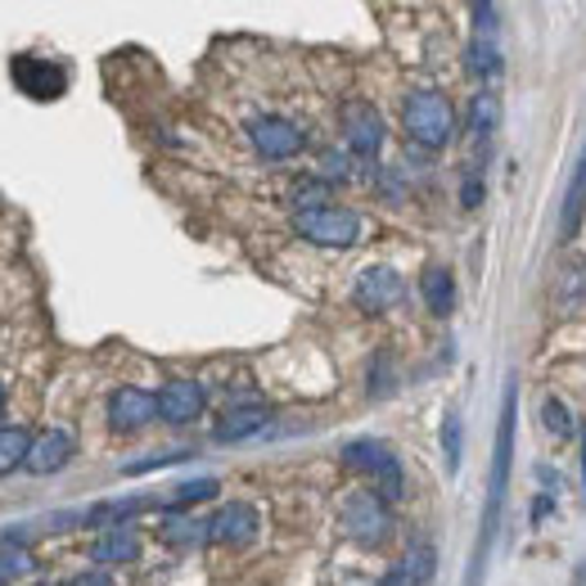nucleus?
I'll return each mask as SVG.
<instances>
[{"label":"nucleus","instance_id":"nucleus-27","mask_svg":"<svg viewBox=\"0 0 586 586\" xmlns=\"http://www.w3.org/2000/svg\"><path fill=\"white\" fill-rule=\"evenodd\" d=\"M542 424H546V433H555V437H568L577 424H573V411L564 406V398H546L542 402Z\"/></svg>","mask_w":586,"mask_h":586},{"label":"nucleus","instance_id":"nucleus-35","mask_svg":"<svg viewBox=\"0 0 586 586\" xmlns=\"http://www.w3.org/2000/svg\"><path fill=\"white\" fill-rule=\"evenodd\" d=\"M551 506H555V497L546 492V497H536V506H532V519H546L551 514Z\"/></svg>","mask_w":586,"mask_h":586},{"label":"nucleus","instance_id":"nucleus-10","mask_svg":"<svg viewBox=\"0 0 586 586\" xmlns=\"http://www.w3.org/2000/svg\"><path fill=\"white\" fill-rule=\"evenodd\" d=\"M402 293H406V284H402V275L393 267H366L357 275V284H352V303L366 316H383V312H393L402 303Z\"/></svg>","mask_w":586,"mask_h":586},{"label":"nucleus","instance_id":"nucleus-5","mask_svg":"<svg viewBox=\"0 0 586 586\" xmlns=\"http://www.w3.org/2000/svg\"><path fill=\"white\" fill-rule=\"evenodd\" d=\"M293 235L316 243V249H352L361 239V213L344 204H325L312 213H293Z\"/></svg>","mask_w":586,"mask_h":586},{"label":"nucleus","instance_id":"nucleus-17","mask_svg":"<svg viewBox=\"0 0 586 586\" xmlns=\"http://www.w3.org/2000/svg\"><path fill=\"white\" fill-rule=\"evenodd\" d=\"M582 213H586V154L577 159L573 181H568V189H564V208H560V239H564V243L577 239V230H582Z\"/></svg>","mask_w":586,"mask_h":586},{"label":"nucleus","instance_id":"nucleus-21","mask_svg":"<svg viewBox=\"0 0 586 586\" xmlns=\"http://www.w3.org/2000/svg\"><path fill=\"white\" fill-rule=\"evenodd\" d=\"M465 68L474 77H497L501 73V51H497V41L492 36H474L465 45Z\"/></svg>","mask_w":586,"mask_h":586},{"label":"nucleus","instance_id":"nucleus-2","mask_svg":"<svg viewBox=\"0 0 586 586\" xmlns=\"http://www.w3.org/2000/svg\"><path fill=\"white\" fill-rule=\"evenodd\" d=\"M402 131L406 140L415 144V150L424 154H437V150H447V144L456 140V109L443 90H433V86H420L411 90L406 100H402Z\"/></svg>","mask_w":586,"mask_h":586},{"label":"nucleus","instance_id":"nucleus-16","mask_svg":"<svg viewBox=\"0 0 586 586\" xmlns=\"http://www.w3.org/2000/svg\"><path fill=\"white\" fill-rule=\"evenodd\" d=\"M420 299H424V307L437 316V321H447L452 312H456V275L447 271V267H424V275H420Z\"/></svg>","mask_w":586,"mask_h":586},{"label":"nucleus","instance_id":"nucleus-19","mask_svg":"<svg viewBox=\"0 0 586 586\" xmlns=\"http://www.w3.org/2000/svg\"><path fill=\"white\" fill-rule=\"evenodd\" d=\"M163 542L176 546V551H199L208 546L213 536H208V519H185V514H163Z\"/></svg>","mask_w":586,"mask_h":586},{"label":"nucleus","instance_id":"nucleus-9","mask_svg":"<svg viewBox=\"0 0 586 586\" xmlns=\"http://www.w3.org/2000/svg\"><path fill=\"white\" fill-rule=\"evenodd\" d=\"M10 77L28 100H59V95L68 90V68L55 64V59H41V55H14Z\"/></svg>","mask_w":586,"mask_h":586},{"label":"nucleus","instance_id":"nucleus-13","mask_svg":"<svg viewBox=\"0 0 586 586\" xmlns=\"http://www.w3.org/2000/svg\"><path fill=\"white\" fill-rule=\"evenodd\" d=\"M77 456V443H73V433L68 428H45L36 433V443H32V456H28V474L36 478H55L73 465Z\"/></svg>","mask_w":586,"mask_h":586},{"label":"nucleus","instance_id":"nucleus-28","mask_svg":"<svg viewBox=\"0 0 586 586\" xmlns=\"http://www.w3.org/2000/svg\"><path fill=\"white\" fill-rule=\"evenodd\" d=\"M388 393H393V361L375 357L370 361V398H388Z\"/></svg>","mask_w":586,"mask_h":586},{"label":"nucleus","instance_id":"nucleus-25","mask_svg":"<svg viewBox=\"0 0 586 586\" xmlns=\"http://www.w3.org/2000/svg\"><path fill=\"white\" fill-rule=\"evenodd\" d=\"M406 564V577H411V586H428L433 582V573H437V551L424 542V546H411V555L402 560Z\"/></svg>","mask_w":586,"mask_h":586},{"label":"nucleus","instance_id":"nucleus-3","mask_svg":"<svg viewBox=\"0 0 586 586\" xmlns=\"http://www.w3.org/2000/svg\"><path fill=\"white\" fill-rule=\"evenodd\" d=\"M344 465L352 474H370L375 478V492L393 506L406 497V474H402V460L393 456V447H383L379 437H352L344 447Z\"/></svg>","mask_w":586,"mask_h":586},{"label":"nucleus","instance_id":"nucleus-18","mask_svg":"<svg viewBox=\"0 0 586 586\" xmlns=\"http://www.w3.org/2000/svg\"><path fill=\"white\" fill-rule=\"evenodd\" d=\"M32 443L36 437L28 424H0V478H10L14 469H28Z\"/></svg>","mask_w":586,"mask_h":586},{"label":"nucleus","instance_id":"nucleus-22","mask_svg":"<svg viewBox=\"0 0 586 586\" xmlns=\"http://www.w3.org/2000/svg\"><path fill=\"white\" fill-rule=\"evenodd\" d=\"M497 122H501V105H497V95L492 90H478L474 100H469V131L478 135V140H487L497 131Z\"/></svg>","mask_w":586,"mask_h":586},{"label":"nucleus","instance_id":"nucleus-36","mask_svg":"<svg viewBox=\"0 0 586 586\" xmlns=\"http://www.w3.org/2000/svg\"><path fill=\"white\" fill-rule=\"evenodd\" d=\"M573 586H586V560L577 564V573H573Z\"/></svg>","mask_w":586,"mask_h":586},{"label":"nucleus","instance_id":"nucleus-24","mask_svg":"<svg viewBox=\"0 0 586 586\" xmlns=\"http://www.w3.org/2000/svg\"><path fill=\"white\" fill-rule=\"evenodd\" d=\"M325 194H329V181L316 172V176H303L299 185H293L289 194V204L299 208V213H312V208H325Z\"/></svg>","mask_w":586,"mask_h":586},{"label":"nucleus","instance_id":"nucleus-37","mask_svg":"<svg viewBox=\"0 0 586 586\" xmlns=\"http://www.w3.org/2000/svg\"><path fill=\"white\" fill-rule=\"evenodd\" d=\"M0 420H6V383H0Z\"/></svg>","mask_w":586,"mask_h":586},{"label":"nucleus","instance_id":"nucleus-34","mask_svg":"<svg viewBox=\"0 0 586 586\" xmlns=\"http://www.w3.org/2000/svg\"><path fill=\"white\" fill-rule=\"evenodd\" d=\"M577 447H582V487H586V420L577 424ZM586 497V492H582Z\"/></svg>","mask_w":586,"mask_h":586},{"label":"nucleus","instance_id":"nucleus-38","mask_svg":"<svg viewBox=\"0 0 586 586\" xmlns=\"http://www.w3.org/2000/svg\"><path fill=\"white\" fill-rule=\"evenodd\" d=\"M0 586H6V582H0Z\"/></svg>","mask_w":586,"mask_h":586},{"label":"nucleus","instance_id":"nucleus-23","mask_svg":"<svg viewBox=\"0 0 586 586\" xmlns=\"http://www.w3.org/2000/svg\"><path fill=\"white\" fill-rule=\"evenodd\" d=\"M460 456H465V424H460V411L452 406L443 415V465H447V474L460 469Z\"/></svg>","mask_w":586,"mask_h":586},{"label":"nucleus","instance_id":"nucleus-6","mask_svg":"<svg viewBox=\"0 0 586 586\" xmlns=\"http://www.w3.org/2000/svg\"><path fill=\"white\" fill-rule=\"evenodd\" d=\"M338 127H344V150L361 163H375L383 154V140H388V127H383V113L370 105V100H348L338 109Z\"/></svg>","mask_w":586,"mask_h":586},{"label":"nucleus","instance_id":"nucleus-26","mask_svg":"<svg viewBox=\"0 0 586 586\" xmlns=\"http://www.w3.org/2000/svg\"><path fill=\"white\" fill-rule=\"evenodd\" d=\"M189 456H194L189 447H176V452H150L144 460H127V465H122V474H127V478H135V474H154V469L181 465V460H189Z\"/></svg>","mask_w":586,"mask_h":586},{"label":"nucleus","instance_id":"nucleus-1","mask_svg":"<svg viewBox=\"0 0 586 586\" xmlns=\"http://www.w3.org/2000/svg\"><path fill=\"white\" fill-rule=\"evenodd\" d=\"M514 433H519V375L506 379V393H501L497 452H492V474H487V501H482L478 542H474V560H469V577H465V586H482L487 551H492L497 532H501V514H506V497H510V469H514Z\"/></svg>","mask_w":586,"mask_h":586},{"label":"nucleus","instance_id":"nucleus-11","mask_svg":"<svg viewBox=\"0 0 586 586\" xmlns=\"http://www.w3.org/2000/svg\"><path fill=\"white\" fill-rule=\"evenodd\" d=\"M208 411V388L199 379H167L159 388V420L172 428H185Z\"/></svg>","mask_w":586,"mask_h":586},{"label":"nucleus","instance_id":"nucleus-12","mask_svg":"<svg viewBox=\"0 0 586 586\" xmlns=\"http://www.w3.org/2000/svg\"><path fill=\"white\" fill-rule=\"evenodd\" d=\"M258 528H262V514H258L249 501H226V506L208 519V536H213L217 546H230V551L253 546V542H258Z\"/></svg>","mask_w":586,"mask_h":586},{"label":"nucleus","instance_id":"nucleus-14","mask_svg":"<svg viewBox=\"0 0 586 586\" xmlns=\"http://www.w3.org/2000/svg\"><path fill=\"white\" fill-rule=\"evenodd\" d=\"M267 424H271V411L258 406V402H249V406H230V411L217 420V428H213V443H221V447L249 443V437L267 433Z\"/></svg>","mask_w":586,"mask_h":586},{"label":"nucleus","instance_id":"nucleus-32","mask_svg":"<svg viewBox=\"0 0 586 586\" xmlns=\"http://www.w3.org/2000/svg\"><path fill=\"white\" fill-rule=\"evenodd\" d=\"M460 204H465V208H478V204H482V181H478L474 172H469L465 185H460Z\"/></svg>","mask_w":586,"mask_h":586},{"label":"nucleus","instance_id":"nucleus-33","mask_svg":"<svg viewBox=\"0 0 586 586\" xmlns=\"http://www.w3.org/2000/svg\"><path fill=\"white\" fill-rule=\"evenodd\" d=\"M64 586H113V577L105 568H90V573H77L73 582H64Z\"/></svg>","mask_w":586,"mask_h":586},{"label":"nucleus","instance_id":"nucleus-30","mask_svg":"<svg viewBox=\"0 0 586 586\" xmlns=\"http://www.w3.org/2000/svg\"><path fill=\"white\" fill-rule=\"evenodd\" d=\"M23 573H32V555L28 551H6V555H0V582H14Z\"/></svg>","mask_w":586,"mask_h":586},{"label":"nucleus","instance_id":"nucleus-29","mask_svg":"<svg viewBox=\"0 0 586 586\" xmlns=\"http://www.w3.org/2000/svg\"><path fill=\"white\" fill-rule=\"evenodd\" d=\"M321 176H325L329 185H334V181H348V176H352V154H334V150H329V154L321 159Z\"/></svg>","mask_w":586,"mask_h":586},{"label":"nucleus","instance_id":"nucleus-8","mask_svg":"<svg viewBox=\"0 0 586 586\" xmlns=\"http://www.w3.org/2000/svg\"><path fill=\"white\" fill-rule=\"evenodd\" d=\"M105 420L122 437L150 428L159 420V393H150V388H140V383H118L109 393V402H105Z\"/></svg>","mask_w":586,"mask_h":586},{"label":"nucleus","instance_id":"nucleus-7","mask_svg":"<svg viewBox=\"0 0 586 586\" xmlns=\"http://www.w3.org/2000/svg\"><path fill=\"white\" fill-rule=\"evenodd\" d=\"M249 144L258 150L262 163H289L307 150V131L299 122H289L280 113H262L249 122Z\"/></svg>","mask_w":586,"mask_h":586},{"label":"nucleus","instance_id":"nucleus-20","mask_svg":"<svg viewBox=\"0 0 586 586\" xmlns=\"http://www.w3.org/2000/svg\"><path fill=\"white\" fill-rule=\"evenodd\" d=\"M221 492V482L217 478H189V482H176L172 487V497H167V514H181V510H189V506H204V501H213Z\"/></svg>","mask_w":586,"mask_h":586},{"label":"nucleus","instance_id":"nucleus-15","mask_svg":"<svg viewBox=\"0 0 586 586\" xmlns=\"http://www.w3.org/2000/svg\"><path fill=\"white\" fill-rule=\"evenodd\" d=\"M90 560H95V564H135V560H140V532H135L131 523L105 528V532L90 542Z\"/></svg>","mask_w":586,"mask_h":586},{"label":"nucleus","instance_id":"nucleus-4","mask_svg":"<svg viewBox=\"0 0 586 586\" xmlns=\"http://www.w3.org/2000/svg\"><path fill=\"white\" fill-rule=\"evenodd\" d=\"M338 519H344L348 542H357L361 551H379L388 536H393V510H388V501L375 492V487L352 492L344 501V510H338Z\"/></svg>","mask_w":586,"mask_h":586},{"label":"nucleus","instance_id":"nucleus-31","mask_svg":"<svg viewBox=\"0 0 586 586\" xmlns=\"http://www.w3.org/2000/svg\"><path fill=\"white\" fill-rule=\"evenodd\" d=\"M469 14H474V36H497V19H501L497 6H469Z\"/></svg>","mask_w":586,"mask_h":586}]
</instances>
